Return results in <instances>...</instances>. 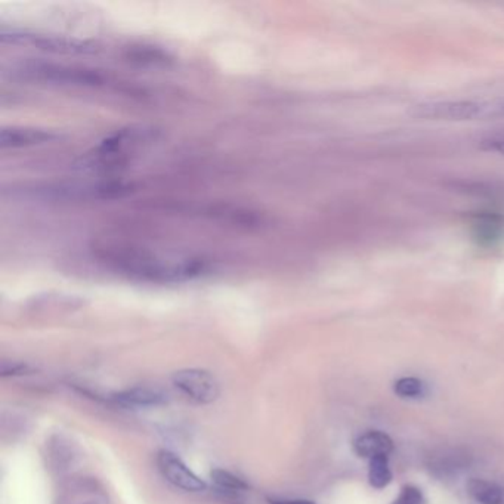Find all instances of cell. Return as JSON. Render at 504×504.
Instances as JSON below:
<instances>
[{"instance_id":"1","label":"cell","mask_w":504,"mask_h":504,"mask_svg":"<svg viewBox=\"0 0 504 504\" xmlns=\"http://www.w3.org/2000/svg\"><path fill=\"white\" fill-rule=\"evenodd\" d=\"M101 261L114 271L150 282H180L204 275L209 271V262L200 257L185 259H164L151 253L131 249H108L101 254Z\"/></svg>"},{"instance_id":"2","label":"cell","mask_w":504,"mask_h":504,"mask_svg":"<svg viewBox=\"0 0 504 504\" xmlns=\"http://www.w3.org/2000/svg\"><path fill=\"white\" fill-rule=\"evenodd\" d=\"M411 115L423 120L470 122L504 117V98L496 99H447L422 102L412 107Z\"/></svg>"},{"instance_id":"3","label":"cell","mask_w":504,"mask_h":504,"mask_svg":"<svg viewBox=\"0 0 504 504\" xmlns=\"http://www.w3.org/2000/svg\"><path fill=\"white\" fill-rule=\"evenodd\" d=\"M156 131L150 127H126L101 141L99 144L87 152L82 159L83 167L89 169H114L119 164H123L129 152H134L138 147L150 142Z\"/></svg>"},{"instance_id":"4","label":"cell","mask_w":504,"mask_h":504,"mask_svg":"<svg viewBox=\"0 0 504 504\" xmlns=\"http://www.w3.org/2000/svg\"><path fill=\"white\" fill-rule=\"evenodd\" d=\"M17 75L27 82L74 86V87H99L107 83L104 74L96 70L64 66L50 62H24L17 69Z\"/></svg>"},{"instance_id":"5","label":"cell","mask_w":504,"mask_h":504,"mask_svg":"<svg viewBox=\"0 0 504 504\" xmlns=\"http://www.w3.org/2000/svg\"><path fill=\"white\" fill-rule=\"evenodd\" d=\"M0 41L3 43L12 45H27L37 49L49 50V52L58 54H92L96 48L92 43H87L77 38H69L62 36H46V34H33L21 31H5L0 33Z\"/></svg>"},{"instance_id":"6","label":"cell","mask_w":504,"mask_h":504,"mask_svg":"<svg viewBox=\"0 0 504 504\" xmlns=\"http://www.w3.org/2000/svg\"><path fill=\"white\" fill-rule=\"evenodd\" d=\"M176 389L182 392L187 398L201 405L215 403L221 394V386L217 379L208 370L201 368H184L173 374L172 377Z\"/></svg>"},{"instance_id":"7","label":"cell","mask_w":504,"mask_h":504,"mask_svg":"<svg viewBox=\"0 0 504 504\" xmlns=\"http://www.w3.org/2000/svg\"><path fill=\"white\" fill-rule=\"evenodd\" d=\"M157 466L164 480L179 489L188 491V493H203L208 489V484L194 473L184 460L172 451L161 449L159 452Z\"/></svg>"},{"instance_id":"8","label":"cell","mask_w":504,"mask_h":504,"mask_svg":"<svg viewBox=\"0 0 504 504\" xmlns=\"http://www.w3.org/2000/svg\"><path fill=\"white\" fill-rule=\"evenodd\" d=\"M61 136L48 129L36 127H3L0 132V147L6 148H27L34 145L50 144Z\"/></svg>"},{"instance_id":"9","label":"cell","mask_w":504,"mask_h":504,"mask_svg":"<svg viewBox=\"0 0 504 504\" xmlns=\"http://www.w3.org/2000/svg\"><path fill=\"white\" fill-rule=\"evenodd\" d=\"M114 404L126 408H148L166 404L167 395L147 386H135L111 395Z\"/></svg>"},{"instance_id":"10","label":"cell","mask_w":504,"mask_h":504,"mask_svg":"<svg viewBox=\"0 0 504 504\" xmlns=\"http://www.w3.org/2000/svg\"><path fill=\"white\" fill-rule=\"evenodd\" d=\"M354 451L357 456L370 460L379 456H389L394 451V441L384 432L370 431L355 439Z\"/></svg>"},{"instance_id":"11","label":"cell","mask_w":504,"mask_h":504,"mask_svg":"<svg viewBox=\"0 0 504 504\" xmlns=\"http://www.w3.org/2000/svg\"><path fill=\"white\" fill-rule=\"evenodd\" d=\"M62 504H111L95 482L80 481L71 485L69 493L64 497Z\"/></svg>"},{"instance_id":"12","label":"cell","mask_w":504,"mask_h":504,"mask_svg":"<svg viewBox=\"0 0 504 504\" xmlns=\"http://www.w3.org/2000/svg\"><path fill=\"white\" fill-rule=\"evenodd\" d=\"M468 493L480 504H504V487L493 481L473 477L468 482Z\"/></svg>"},{"instance_id":"13","label":"cell","mask_w":504,"mask_h":504,"mask_svg":"<svg viewBox=\"0 0 504 504\" xmlns=\"http://www.w3.org/2000/svg\"><path fill=\"white\" fill-rule=\"evenodd\" d=\"M475 238L481 244L497 243L504 236V225L493 216H484L477 219L473 225Z\"/></svg>"},{"instance_id":"14","label":"cell","mask_w":504,"mask_h":504,"mask_svg":"<svg viewBox=\"0 0 504 504\" xmlns=\"http://www.w3.org/2000/svg\"><path fill=\"white\" fill-rule=\"evenodd\" d=\"M392 470L389 466V456H379L370 460L368 481L376 489H383L392 482Z\"/></svg>"},{"instance_id":"15","label":"cell","mask_w":504,"mask_h":504,"mask_svg":"<svg viewBox=\"0 0 504 504\" xmlns=\"http://www.w3.org/2000/svg\"><path fill=\"white\" fill-rule=\"evenodd\" d=\"M213 484L222 489L224 493H231V494H240L244 493V491H249V484L244 482L241 477L236 476L234 473H231L228 470L224 469H215L210 473Z\"/></svg>"},{"instance_id":"16","label":"cell","mask_w":504,"mask_h":504,"mask_svg":"<svg viewBox=\"0 0 504 504\" xmlns=\"http://www.w3.org/2000/svg\"><path fill=\"white\" fill-rule=\"evenodd\" d=\"M394 392L404 399H420L428 394V386L417 377H401L394 383Z\"/></svg>"},{"instance_id":"17","label":"cell","mask_w":504,"mask_h":504,"mask_svg":"<svg viewBox=\"0 0 504 504\" xmlns=\"http://www.w3.org/2000/svg\"><path fill=\"white\" fill-rule=\"evenodd\" d=\"M424 498L417 487L405 485L392 504H423Z\"/></svg>"},{"instance_id":"18","label":"cell","mask_w":504,"mask_h":504,"mask_svg":"<svg viewBox=\"0 0 504 504\" xmlns=\"http://www.w3.org/2000/svg\"><path fill=\"white\" fill-rule=\"evenodd\" d=\"M480 148L488 152H497L500 156H504V134L484 138L480 142Z\"/></svg>"},{"instance_id":"19","label":"cell","mask_w":504,"mask_h":504,"mask_svg":"<svg viewBox=\"0 0 504 504\" xmlns=\"http://www.w3.org/2000/svg\"><path fill=\"white\" fill-rule=\"evenodd\" d=\"M0 371H2L3 377L20 376V374H25V371H29V367L22 363H15V361H3Z\"/></svg>"},{"instance_id":"20","label":"cell","mask_w":504,"mask_h":504,"mask_svg":"<svg viewBox=\"0 0 504 504\" xmlns=\"http://www.w3.org/2000/svg\"><path fill=\"white\" fill-rule=\"evenodd\" d=\"M269 504H315L309 500H289V498H271Z\"/></svg>"}]
</instances>
